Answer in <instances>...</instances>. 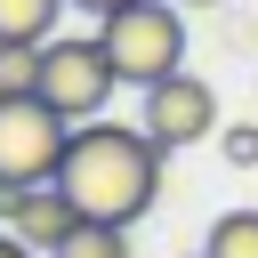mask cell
Masks as SVG:
<instances>
[{
    "instance_id": "cell-1",
    "label": "cell",
    "mask_w": 258,
    "mask_h": 258,
    "mask_svg": "<svg viewBox=\"0 0 258 258\" xmlns=\"http://www.w3.org/2000/svg\"><path fill=\"white\" fill-rule=\"evenodd\" d=\"M161 161H169V153L145 137V121H113V113H97V121H81V129H73L56 185L73 194V210H81V218L137 226V218L153 210V194H161Z\"/></svg>"
},
{
    "instance_id": "cell-2",
    "label": "cell",
    "mask_w": 258,
    "mask_h": 258,
    "mask_svg": "<svg viewBox=\"0 0 258 258\" xmlns=\"http://www.w3.org/2000/svg\"><path fill=\"white\" fill-rule=\"evenodd\" d=\"M97 40H105L121 89H153L161 73L185 64V0H129V8L97 16Z\"/></svg>"
},
{
    "instance_id": "cell-3",
    "label": "cell",
    "mask_w": 258,
    "mask_h": 258,
    "mask_svg": "<svg viewBox=\"0 0 258 258\" xmlns=\"http://www.w3.org/2000/svg\"><path fill=\"white\" fill-rule=\"evenodd\" d=\"M64 145H73V121L40 97V89H16L0 97V185H56L64 169Z\"/></svg>"
},
{
    "instance_id": "cell-4",
    "label": "cell",
    "mask_w": 258,
    "mask_h": 258,
    "mask_svg": "<svg viewBox=\"0 0 258 258\" xmlns=\"http://www.w3.org/2000/svg\"><path fill=\"white\" fill-rule=\"evenodd\" d=\"M113 89H121V73H113V56H105V40L89 32V40H48L40 48V97L81 129V121H97L105 105H113Z\"/></svg>"
},
{
    "instance_id": "cell-5",
    "label": "cell",
    "mask_w": 258,
    "mask_h": 258,
    "mask_svg": "<svg viewBox=\"0 0 258 258\" xmlns=\"http://www.w3.org/2000/svg\"><path fill=\"white\" fill-rule=\"evenodd\" d=\"M145 137L161 145V153H177V145H202V137H218V89L202 81V73H161L153 89H145Z\"/></svg>"
},
{
    "instance_id": "cell-6",
    "label": "cell",
    "mask_w": 258,
    "mask_h": 258,
    "mask_svg": "<svg viewBox=\"0 0 258 258\" xmlns=\"http://www.w3.org/2000/svg\"><path fill=\"white\" fill-rule=\"evenodd\" d=\"M73 226H81V210H73V194H64V185H24V194H16V210H8V234H16V242H32L40 258H48Z\"/></svg>"
},
{
    "instance_id": "cell-7",
    "label": "cell",
    "mask_w": 258,
    "mask_h": 258,
    "mask_svg": "<svg viewBox=\"0 0 258 258\" xmlns=\"http://www.w3.org/2000/svg\"><path fill=\"white\" fill-rule=\"evenodd\" d=\"M73 0H0V40H56V16Z\"/></svg>"
},
{
    "instance_id": "cell-8",
    "label": "cell",
    "mask_w": 258,
    "mask_h": 258,
    "mask_svg": "<svg viewBox=\"0 0 258 258\" xmlns=\"http://www.w3.org/2000/svg\"><path fill=\"white\" fill-rule=\"evenodd\" d=\"M48 258H129V226H105V218H81Z\"/></svg>"
},
{
    "instance_id": "cell-9",
    "label": "cell",
    "mask_w": 258,
    "mask_h": 258,
    "mask_svg": "<svg viewBox=\"0 0 258 258\" xmlns=\"http://www.w3.org/2000/svg\"><path fill=\"white\" fill-rule=\"evenodd\" d=\"M202 250H210V258H258V210H226Z\"/></svg>"
},
{
    "instance_id": "cell-10",
    "label": "cell",
    "mask_w": 258,
    "mask_h": 258,
    "mask_svg": "<svg viewBox=\"0 0 258 258\" xmlns=\"http://www.w3.org/2000/svg\"><path fill=\"white\" fill-rule=\"evenodd\" d=\"M40 48H48V40H0V97L40 89Z\"/></svg>"
},
{
    "instance_id": "cell-11",
    "label": "cell",
    "mask_w": 258,
    "mask_h": 258,
    "mask_svg": "<svg viewBox=\"0 0 258 258\" xmlns=\"http://www.w3.org/2000/svg\"><path fill=\"white\" fill-rule=\"evenodd\" d=\"M218 145H226V161H234V169H250V161H258V121H226V137H218Z\"/></svg>"
},
{
    "instance_id": "cell-12",
    "label": "cell",
    "mask_w": 258,
    "mask_h": 258,
    "mask_svg": "<svg viewBox=\"0 0 258 258\" xmlns=\"http://www.w3.org/2000/svg\"><path fill=\"white\" fill-rule=\"evenodd\" d=\"M0 258H40L32 242H16V234H0Z\"/></svg>"
},
{
    "instance_id": "cell-13",
    "label": "cell",
    "mask_w": 258,
    "mask_h": 258,
    "mask_svg": "<svg viewBox=\"0 0 258 258\" xmlns=\"http://www.w3.org/2000/svg\"><path fill=\"white\" fill-rule=\"evenodd\" d=\"M73 8H89V16H113V8H129V0H73Z\"/></svg>"
},
{
    "instance_id": "cell-14",
    "label": "cell",
    "mask_w": 258,
    "mask_h": 258,
    "mask_svg": "<svg viewBox=\"0 0 258 258\" xmlns=\"http://www.w3.org/2000/svg\"><path fill=\"white\" fill-rule=\"evenodd\" d=\"M185 8H210V0H185Z\"/></svg>"
},
{
    "instance_id": "cell-15",
    "label": "cell",
    "mask_w": 258,
    "mask_h": 258,
    "mask_svg": "<svg viewBox=\"0 0 258 258\" xmlns=\"http://www.w3.org/2000/svg\"><path fill=\"white\" fill-rule=\"evenodd\" d=\"M194 258H210V250H194Z\"/></svg>"
}]
</instances>
